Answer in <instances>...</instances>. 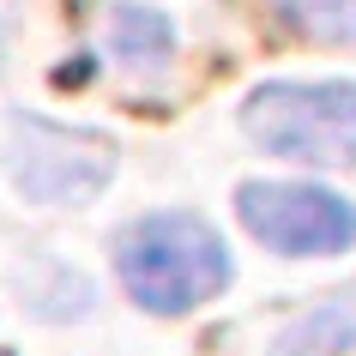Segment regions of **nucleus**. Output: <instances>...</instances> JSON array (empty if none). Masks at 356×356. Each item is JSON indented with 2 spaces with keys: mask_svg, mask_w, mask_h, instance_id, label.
I'll list each match as a JSON object with an SVG mask.
<instances>
[{
  "mask_svg": "<svg viewBox=\"0 0 356 356\" xmlns=\"http://www.w3.org/2000/svg\"><path fill=\"white\" fill-rule=\"evenodd\" d=\"M103 31H109V49L121 60H133V67H157V60L175 49V24H169L163 13H151V6H133V0L109 6Z\"/></svg>",
  "mask_w": 356,
  "mask_h": 356,
  "instance_id": "6",
  "label": "nucleus"
},
{
  "mask_svg": "<svg viewBox=\"0 0 356 356\" xmlns=\"http://www.w3.org/2000/svg\"><path fill=\"white\" fill-rule=\"evenodd\" d=\"M0 55H6V37H0Z\"/></svg>",
  "mask_w": 356,
  "mask_h": 356,
  "instance_id": "8",
  "label": "nucleus"
},
{
  "mask_svg": "<svg viewBox=\"0 0 356 356\" xmlns=\"http://www.w3.org/2000/svg\"><path fill=\"white\" fill-rule=\"evenodd\" d=\"M115 272H121V290L145 314H193L200 302H211L236 278L224 236L193 211L133 218L115 236Z\"/></svg>",
  "mask_w": 356,
  "mask_h": 356,
  "instance_id": "1",
  "label": "nucleus"
},
{
  "mask_svg": "<svg viewBox=\"0 0 356 356\" xmlns=\"http://www.w3.org/2000/svg\"><path fill=\"white\" fill-rule=\"evenodd\" d=\"M272 13L308 42H326V49L356 42V0H272Z\"/></svg>",
  "mask_w": 356,
  "mask_h": 356,
  "instance_id": "7",
  "label": "nucleus"
},
{
  "mask_svg": "<svg viewBox=\"0 0 356 356\" xmlns=\"http://www.w3.org/2000/svg\"><path fill=\"white\" fill-rule=\"evenodd\" d=\"M236 218L260 248H272L284 260L344 254L356 242V206L332 188H314V181H242Z\"/></svg>",
  "mask_w": 356,
  "mask_h": 356,
  "instance_id": "3",
  "label": "nucleus"
},
{
  "mask_svg": "<svg viewBox=\"0 0 356 356\" xmlns=\"http://www.w3.org/2000/svg\"><path fill=\"white\" fill-rule=\"evenodd\" d=\"M242 133L272 157L344 169L356 163V85L350 79H272L248 91Z\"/></svg>",
  "mask_w": 356,
  "mask_h": 356,
  "instance_id": "2",
  "label": "nucleus"
},
{
  "mask_svg": "<svg viewBox=\"0 0 356 356\" xmlns=\"http://www.w3.org/2000/svg\"><path fill=\"white\" fill-rule=\"evenodd\" d=\"M115 175V145L103 133L60 127L42 115L13 121V181L37 206H85L109 188Z\"/></svg>",
  "mask_w": 356,
  "mask_h": 356,
  "instance_id": "4",
  "label": "nucleus"
},
{
  "mask_svg": "<svg viewBox=\"0 0 356 356\" xmlns=\"http://www.w3.org/2000/svg\"><path fill=\"white\" fill-rule=\"evenodd\" d=\"M350 350H356V284L320 296L272 338V356H350Z\"/></svg>",
  "mask_w": 356,
  "mask_h": 356,
  "instance_id": "5",
  "label": "nucleus"
}]
</instances>
